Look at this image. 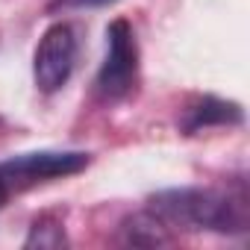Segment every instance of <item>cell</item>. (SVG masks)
Returning <instances> with one entry per match:
<instances>
[{
	"instance_id": "7a4b0ae2",
	"label": "cell",
	"mask_w": 250,
	"mask_h": 250,
	"mask_svg": "<svg viewBox=\"0 0 250 250\" xmlns=\"http://www.w3.org/2000/svg\"><path fill=\"white\" fill-rule=\"evenodd\" d=\"M139 77V44L133 36V27L118 18L106 27V59L97 71L94 88L103 100H121L127 97Z\"/></svg>"
},
{
	"instance_id": "3957f363",
	"label": "cell",
	"mask_w": 250,
	"mask_h": 250,
	"mask_svg": "<svg viewBox=\"0 0 250 250\" xmlns=\"http://www.w3.org/2000/svg\"><path fill=\"white\" fill-rule=\"evenodd\" d=\"M85 165H88V153L80 150H36L0 162V180L6 183L9 191H24L56 177L80 174Z\"/></svg>"
},
{
	"instance_id": "6da1fadb",
	"label": "cell",
	"mask_w": 250,
	"mask_h": 250,
	"mask_svg": "<svg viewBox=\"0 0 250 250\" xmlns=\"http://www.w3.org/2000/svg\"><path fill=\"white\" fill-rule=\"evenodd\" d=\"M150 212L165 227L247 232V200L218 188H168L150 197Z\"/></svg>"
},
{
	"instance_id": "277c9868",
	"label": "cell",
	"mask_w": 250,
	"mask_h": 250,
	"mask_svg": "<svg viewBox=\"0 0 250 250\" xmlns=\"http://www.w3.org/2000/svg\"><path fill=\"white\" fill-rule=\"evenodd\" d=\"M77 65V33L71 24H53L50 30H44L39 47H36V59H33V74H36V85L44 94L59 91Z\"/></svg>"
},
{
	"instance_id": "9c48e42d",
	"label": "cell",
	"mask_w": 250,
	"mask_h": 250,
	"mask_svg": "<svg viewBox=\"0 0 250 250\" xmlns=\"http://www.w3.org/2000/svg\"><path fill=\"white\" fill-rule=\"evenodd\" d=\"M9 194H12V191L6 188V183H3V180H0V206H3V203L9 200Z\"/></svg>"
},
{
	"instance_id": "5b68a950",
	"label": "cell",
	"mask_w": 250,
	"mask_h": 250,
	"mask_svg": "<svg viewBox=\"0 0 250 250\" xmlns=\"http://www.w3.org/2000/svg\"><path fill=\"white\" fill-rule=\"evenodd\" d=\"M221 124H241V106L218 100V97H203V100H197L194 106L186 109L183 130L197 133V130H206V127H221Z\"/></svg>"
},
{
	"instance_id": "52a82bcc",
	"label": "cell",
	"mask_w": 250,
	"mask_h": 250,
	"mask_svg": "<svg viewBox=\"0 0 250 250\" xmlns=\"http://www.w3.org/2000/svg\"><path fill=\"white\" fill-rule=\"evenodd\" d=\"M62 244H65V229L53 215L36 218V224L30 227V235L24 241V247H62Z\"/></svg>"
},
{
	"instance_id": "ba28073f",
	"label": "cell",
	"mask_w": 250,
	"mask_h": 250,
	"mask_svg": "<svg viewBox=\"0 0 250 250\" xmlns=\"http://www.w3.org/2000/svg\"><path fill=\"white\" fill-rule=\"evenodd\" d=\"M74 6H103V3H112V0H68Z\"/></svg>"
},
{
	"instance_id": "8992f818",
	"label": "cell",
	"mask_w": 250,
	"mask_h": 250,
	"mask_svg": "<svg viewBox=\"0 0 250 250\" xmlns=\"http://www.w3.org/2000/svg\"><path fill=\"white\" fill-rule=\"evenodd\" d=\"M124 235L130 244H168V227L147 209L142 215H133L124 224Z\"/></svg>"
}]
</instances>
